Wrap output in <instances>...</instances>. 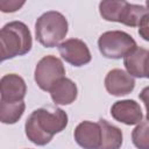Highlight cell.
Here are the masks:
<instances>
[{
  "mask_svg": "<svg viewBox=\"0 0 149 149\" xmlns=\"http://www.w3.org/2000/svg\"><path fill=\"white\" fill-rule=\"evenodd\" d=\"M68 125L66 113L57 107H42L35 109L26 121V135L37 146H45L54 135L61 133Z\"/></svg>",
  "mask_w": 149,
  "mask_h": 149,
  "instance_id": "6da1fadb",
  "label": "cell"
},
{
  "mask_svg": "<svg viewBox=\"0 0 149 149\" xmlns=\"http://www.w3.org/2000/svg\"><path fill=\"white\" fill-rule=\"evenodd\" d=\"M31 34L20 21L6 23L0 29V63L2 61L26 55L31 49Z\"/></svg>",
  "mask_w": 149,
  "mask_h": 149,
  "instance_id": "7a4b0ae2",
  "label": "cell"
},
{
  "mask_svg": "<svg viewBox=\"0 0 149 149\" xmlns=\"http://www.w3.org/2000/svg\"><path fill=\"white\" fill-rule=\"evenodd\" d=\"M35 34L36 40L43 47H56L68 34V21L59 12H47L37 19L35 23Z\"/></svg>",
  "mask_w": 149,
  "mask_h": 149,
  "instance_id": "3957f363",
  "label": "cell"
},
{
  "mask_svg": "<svg viewBox=\"0 0 149 149\" xmlns=\"http://www.w3.org/2000/svg\"><path fill=\"white\" fill-rule=\"evenodd\" d=\"M98 47L102 56L106 58L119 59L125 57L135 47V40L127 33L121 30H112L104 33L98 40Z\"/></svg>",
  "mask_w": 149,
  "mask_h": 149,
  "instance_id": "277c9868",
  "label": "cell"
},
{
  "mask_svg": "<svg viewBox=\"0 0 149 149\" xmlns=\"http://www.w3.org/2000/svg\"><path fill=\"white\" fill-rule=\"evenodd\" d=\"M65 76V69L62 61L55 56L43 57L35 69V81L43 91H50L51 87L63 79Z\"/></svg>",
  "mask_w": 149,
  "mask_h": 149,
  "instance_id": "5b68a950",
  "label": "cell"
},
{
  "mask_svg": "<svg viewBox=\"0 0 149 149\" xmlns=\"http://www.w3.org/2000/svg\"><path fill=\"white\" fill-rule=\"evenodd\" d=\"M58 51L65 62L74 66L85 65L92 58L86 43L79 38H70L62 42L58 45Z\"/></svg>",
  "mask_w": 149,
  "mask_h": 149,
  "instance_id": "8992f818",
  "label": "cell"
},
{
  "mask_svg": "<svg viewBox=\"0 0 149 149\" xmlns=\"http://www.w3.org/2000/svg\"><path fill=\"white\" fill-rule=\"evenodd\" d=\"M105 87L108 93L113 95H126L134 90L135 80L126 71L121 69H113L106 74Z\"/></svg>",
  "mask_w": 149,
  "mask_h": 149,
  "instance_id": "52a82bcc",
  "label": "cell"
},
{
  "mask_svg": "<svg viewBox=\"0 0 149 149\" xmlns=\"http://www.w3.org/2000/svg\"><path fill=\"white\" fill-rule=\"evenodd\" d=\"M27 86L24 80L15 73L5 74L0 79V95L5 101H23Z\"/></svg>",
  "mask_w": 149,
  "mask_h": 149,
  "instance_id": "ba28073f",
  "label": "cell"
},
{
  "mask_svg": "<svg viewBox=\"0 0 149 149\" xmlns=\"http://www.w3.org/2000/svg\"><path fill=\"white\" fill-rule=\"evenodd\" d=\"M112 116L125 125H136L142 121V111L140 105L134 100H120L111 107Z\"/></svg>",
  "mask_w": 149,
  "mask_h": 149,
  "instance_id": "9c48e42d",
  "label": "cell"
},
{
  "mask_svg": "<svg viewBox=\"0 0 149 149\" xmlns=\"http://www.w3.org/2000/svg\"><path fill=\"white\" fill-rule=\"evenodd\" d=\"M148 57L149 51L141 47H135L130 52L123 57V64L127 73L132 77L147 78L148 77Z\"/></svg>",
  "mask_w": 149,
  "mask_h": 149,
  "instance_id": "30bf717a",
  "label": "cell"
},
{
  "mask_svg": "<svg viewBox=\"0 0 149 149\" xmlns=\"http://www.w3.org/2000/svg\"><path fill=\"white\" fill-rule=\"evenodd\" d=\"M100 126L98 122L83 121L74 129V140L84 149H99Z\"/></svg>",
  "mask_w": 149,
  "mask_h": 149,
  "instance_id": "8fae6325",
  "label": "cell"
},
{
  "mask_svg": "<svg viewBox=\"0 0 149 149\" xmlns=\"http://www.w3.org/2000/svg\"><path fill=\"white\" fill-rule=\"evenodd\" d=\"M49 92L51 94V99L57 105H70L76 100L78 93L76 84L65 77L57 81Z\"/></svg>",
  "mask_w": 149,
  "mask_h": 149,
  "instance_id": "7c38bea8",
  "label": "cell"
},
{
  "mask_svg": "<svg viewBox=\"0 0 149 149\" xmlns=\"http://www.w3.org/2000/svg\"><path fill=\"white\" fill-rule=\"evenodd\" d=\"M98 123L101 133L99 149H120L122 144V132L104 119H100Z\"/></svg>",
  "mask_w": 149,
  "mask_h": 149,
  "instance_id": "4fadbf2b",
  "label": "cell"
},
{
  "mask_svg": "<svg viewBox=\"0 0 149 149\" xmlns=\"http://www.w3.org/2000/svg\"><path fill=\"white\" fill-rule=\"evenodd\" d=\"M26 105L23 101H5L0 99V122L6 125H13L17 122L23 112Z\"/></svg>",
  "mask_w": 149,
  "mask_h": 149,
  "instance_id": "5bb4252c",
  "label": "cell"
},
{
  "mask_svg": "<svg viewBox=\"0 0 149 149\" xmlns=\"http://www.w3.org/2000/svg\"><path fill=\"white\" fill-rule=\"evenodd\" d=\"M127 3V1H101L99 3L100 15L106 21L121 23Z\"/></svg>",
  "mask_w": 149,
  "mask_h": 149,
  "instance_id": "9a60e30c",
  "label": "cell"
},
{
  "mask_svg": "<svg viewBox=\"0 0 149 149\" xmlns=\"http://www.w3.org/2000/svg\"><path fill=\"white\" fill-rule=\"evenodd\" d=\"M148 15H149V12L144 6L132 5L128 2L125 8V13H123L121 23L129 26V27H139L140 23L142 22V20Z\"/></svg>",
  "mask_w": 149,
  "mask_h": 149,
  "instance_id": "2e32d148",
  "label": "cell"
},
{
  "mask_svg": "<svg viewBox=\"0 0 149 149\" xmlns=\"http://www.w3.org/2000/svg\"><path fill=\"white\" fill-rule=\"evenodd\" d=\"M148 121L147 119L133 130L132 133V139L133 143L137 149H148L149 148V140H148Z\"/></svg>",
  "mask_w": 149,
  "mask_h": 149,
  "instance_id": "e0dca14e",
  "label": "cell"
},
{
  "mask_svg": "<svg viewBox=\"0 0 149 149\" xmlns=\"http://www.w3.org/2000/svg\"><path fill=\"white\" fill-rule=\"evenodd\" d=\"M24 5V1H0V10L3 13H13L20 9Z\"/></svg>",
  "mask_w": 149,
  "mask_h": 149,
  "instance_id": "ac0fdd59",
  "label": "cell"
},
{
  "mask_svg": "<svg viewBox=\"0 0 149 149\" xmlns=\"http://www.w3.org/2000/svg\"><path fill=\"white\" fill-rule=\"evenodd\" d=\"M139 27H140V28H139L140 35H141L146 41H148V40H149V37H148V16H146V17L142 20V22L140 23Z\"/></svg>",
  "mask_w": 149,
  "mask_h": 149,
  "instance_id": "d6986e66",
  "label": "cell"
}]
</instances>
